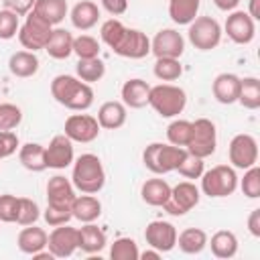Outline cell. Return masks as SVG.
I'll use <instances>...</instances> for the list:
<instances>
[{"label": "cell", "mask_w": 260, "mask_h": 260, "mask_svg": "<svg viewBox=\"0 0 260 260\" xmlns=\"http://www.w3.org/2000/svg\"><path fill=\"white\" fill-rule=\"evenodd\" d=\"M45 51L53 59H67L73 53V35L67 28H53L49 43L45 45Z\"/></svg>", "instance_id": "obj_28"}, {"label": "cell", "mask_w": 260, "mask_h": 260, "mask_svg": "<svg viewBox=\"0 0 260 260\" xmlns=\"http://www.w3.org/2000/svg\"><path fill=\"white\" fill-rule=\"evenodd\" d=\"M32 260H53V254H51L49 250H47V252H45V250H39V252L32 254Z\"/></svg>", "instance_id": "obj_55"}, {"label": "cell", "mask_w": 260, "mask_h": 260, "mask_svg": "<svg viewBox=\"0 0 260 260\" xmlns=\"http://www.w3.org/2000/svg\"><path fill=\"white\" fill-rule=\"evenodd\" d=\"M51 32H53V24H49L45 18H41L39 14H35L30 10L18 28V41L26 51L37 53V51L45 49Z\"/></svg>", "instance_id": "obj_7"}, {"label": "cell", "mask_w": 260, "mask_h": 260, "mask_svg": "<svg viewBox=\"0 0 260 260\" xmlns=\"http://www.w3.org/2000/svg\"><path fill=\"white\" fill-rule=\"evenodd\" d=\"M185 156H187V148L175 144H162V142H150L142 150V162L154 175H167L171 171H177V167L183 162Z\"/></svg>", "instance_id": "obj_3"}, {"label": "cell", "mask_w": 260, "mask_h": 260, "mask_svg": "<svg viewBox=\"0 0 260 260\" xmlns=\"http://www.w3.org/2000/svg\"><path fill=\"white\" fill-rule=\"evenodd\" d=\"M201 0H169V16L175 24H189L199 12Z\"/></svg>", "instance_id": "obj_33"}, {"label": "cell", "mask_w": 260, "mask_h": 260, "mask_svg": "<svg viewBox=\"0 0 260 260\" xmlns=\"http://www.w3.org/2000/svg\"><path fill=\"white\" fill-rule=\"evenodd\" d=\"M39 57L32 51H16L8 59V69L14 77H32L39 71Z\"/></svg>", "instance_id": "obj_27"}, {"label": "cell", "mask_w": 260, "mask_h": 260, "mask_svg": "<svg viewBox=\"0 0 260 260\" xmlns=\"http://www.w3.org/2000/svg\"><path fill=\"white\" fill-rule=\"evenodd\" d=\"M211 91L213 98L223 104L230 106L234 102H238V91H240V77L236 73H219L213 83H211Z\"/></svg>", "instance_id": "obj_20"}, {"label": "cell", "mask_w": 260, "mask_h": 260, "mask_svg": "<svg viewBox=\"0 0 260 260\" xmlns=\"http://www.w3.org/2000/svg\"><path fill=\"white\" fill-rule=\"evenodd\" d=\"M63 134L69 136L73 142L87 144V142H93V140L100 136V124H98L95 116L81 114V112H79V114H71V116L65 120Z\"/></svg>", "instance_id": "obj_11"}, {"label": "cell", "mask_w": 260, "mask_h": 260, "mask_svg": "<svg viewBox=\"0 0 260 260\" xmlns=\"http://www.w3.org/2000/svg\"><path fill=\"white\" fill-rule=\"evenodd\" d=\"M18 213V197L4 193L0 195V221L4 223H14Z\"/></svg>", "instance_id": "obj_47"}, {"label": "cell", "mask_w": 260, "mask_h": 260, "mask_svg": "<svg viewBox=\"0 0 260 260\" xmlns=\"http://www.w3.org/2000/svg\"><path fill=\"white\" fill-rule=\"evenodd\" d=\"M215 146H217L215 124L209 118H197L195 122H191V140L185 146L187 152L199 158H207L215 152Z\"/></svg>", "instance_id": "obj_8"}, {"label": "cell", "mask_w": 260, "mask_h": 260, "mask_svg": "<svg viewBox=\"0 0 260 260\" xmlns=\"http://www.w3.org/2000/svg\"><path fill=\"white\" fill-rule=\"evenodd\" d=\"M238 102L246 110H258L260 108V81L258 77H240V91Z\"/></svg>", "instance_id": "obj_34"}, {"label": "cell", "mask_w": 260, "mask_h": 260, "mask_svg": "<svg viewBox=\"0 0 260 260\" xmlns=\"http://www.w3.org/2000/svg\"><path fill=\"white\" fill-rule=\"evenodd\" d=\"M18 148V136L12 130H0V160L14 154Z\"/></svg>", "instance_id": "obj_48"}, {"label": "cell", "mask_w": 260, "mask_h": 260, "mask_svg": "<svg viewBox=\"0 0 260 260\" xmlns=\"http://www.w3.org/2000/svg\"><path fill=\"white\" fill-rule=\"evenodd\" d=\"M187 26L189 43L199 51H211L221 41V24L211 16H195Z\"/></svg>", "instance_id": "obj_6"}, {"label": "cell", "mask_w": 260, "mask_h": 260, "mask_svg": "<svg viewBox=\"0 0 260 260\" xmlns=\"http://www.w3.org/2000/svg\"><path fill=\"white\" fill-rule=\"evenodd\" d=\"M47 248L53 254V258H69L77 250V228H71L69 223L55 225V230L47 238Z\"/></svg>", "instance_id": "obj_15"}, {"label": "cell", "mask_w": 260, "mask_h": 260, "mask_svg": "<svg viewBox=\"0 0 260 260\" xmlns=\"http://www.w3.org/2000/svg\"><path fill=\"white\" fill-rule=\"evenodd\" d=\"M71 183L81 193H89V195L100 193L106 185V171H104L100 156L91 152L77 156V160L73 162Z\"/></svg>", "instance_id": "obj_2"}, {"label": "cell", "mask_w": 260, "mask_h": 260, "mask_svg": "<svg viewBox=\"0 0 260 260\" xmlns=\"http://www.w3.org/2000/svg\"><path fill=\"white\" fill-rule=\"evenodd\" d=\"M69 18H71V24H73L77 30H89V28H93V26L98 24V20H100V8H98V4L91 2V0H81V2H77V4L71 8Z\"/></svg>", "instance_id": "obj_24"}, {"label": "cell", "mask_w": 260, "mask_h": 260, "mask_svg": "<svg viewBox=\"0 0 260 260\" xmlns=\"http://www.w3.org/2000/svg\"><path fill=\"white\" fill-rule=\"evenodd\" d=\"M205 171V165H203V158L187 152V156L183 158V162L177 167V173L185 179H199Z\"/></svg>", "instance_id": "obj_46"}, {"label": "cell", "mask_w": 260, "mask_h": 260, "mask_svg": "<svg viewBox=\"0 0 260 260\" xmlns=\"http://www.w3.org/2000/svg\"><path fill=\"white\" fill-rule=\"evenodd\" d=\"M248 230L254 238H260V209H252L250 217H248Z\"/></svg>", "instance_id": "obj_51"}, {"label": "cell", "mask_w": 260, "mask_h": 260, "mask_svg": "<svg viewBox=\"0 0 260 260\" xmlns=\"http://www.w3.org/2000/svg\"><path fill=\"white\" fill-rule=\"evenodd\" d=\"M71 213L81 223H91L102 215V201L89 193L75 195V199L71 201Z\"/></svg>", "instance_id": "obj_21"}, {"label": "cell", "mask_w": 260, "mask_h": 260, "mask_svg": "<svg viewBox=\"0 0 260 260\" xmlns=\"http://www.w3.org/2000/svg\"><path fill=\"white\" fill-rule=\"evenodd\" d=\"M122 104L126 108H132V110H140L148 104V95H150V85L140 79V77H134V79H128L124 85H122Z\"/></svg>", "instance_id": "obj_19"}, {"label": "cell", "mask_w": 260, "mask_h": 260, "mask_svg": "<svg viewBox=\"0 0 260 260\" xmlns=\"http://www.w3.org/2000/svg\"><path fill=\"white\" fill-rule=\"evenodd\" d=\"M148 106L160 116V118H175L179 116L187 106V93L183 87L173 83H158L150 87Z\"/></svg>", "instance_id": "obj_4"}, {"label": "cell", "mask_w": 260, "mask_h": 260, "mask_svg": "<svg viewBox=\"0 0 260 260\" xmlns=\"http://www.w3.org/2000/svg\"><path fill=\"white\" fill-rule=\"evenodd\" d=\"M199 189L195 187V183L191 181H181L177 183L175 187H171V195L169 199L165 201L162 209L169 213V215H175V217H181L185 213H189L197 203H199Z\"/></svg>", "instance_id": "obj_9"}, {"label": "cell", "mask_w": 260, "mask_h": 260, "mask_svg": "<svg viewBox=\"0 0 260 260\" xmlns=\"http://www.w3.org/2000/svg\"><path fill=\"white\" fill-rule=\"evenodd\" d=\"M240 189L248 199L260 197V169H258V165H252L250 169H246V173L240 181Z\"/></svg>", "instance_id": "obj_42"}, {"label": "cell", "mask_w": 260, "mask_h": 260, "mask_svg": "<svg viewBox=\"0 0 260 260\" xmlns=\"http://www.w3.org/2000/svg\"><path fill=\"white\" fill-rule=\"evenodd\" d=\"M75 73L81 81L85 83H95L100 81L104 75H106V65L100 57H93V59H79L77 65H75Z\"/></svg>", "instance_id": "obj_35"}, {"label": "cell", "mask_w": 260, "mask_h": 260, "mask_svg": "<svg viewBox=\"0 0 260 260\" xmlns=\"http://www.w3.org/2000/svg\"><path fill=\"white\" fill-rule=\"evenodd\" d=\"M207 244L211 246V254L215 258L228 260V258H234L238 254V238L234 232L219 230L211 236V240H207Z\"/></svg>", "instance_id": "obj_29"}, {"label": "cell", "mask_w": 260, "mask_h": 260, "mask_svg": "<svg viewBox=\"0 0 260 260\" xmlns=\"http://www.w3.org/2000/svg\"><path fill=\"white\" fill-rule=\"evenodd\" d=\"M228 156L234 169H250L258 162V142L252 134H236L228 146Z\"/></svg>", "instance_id": "obj_10"}, {"label": "cell", "mask_w": 260, "mask_h": 260, "mask_svg": "<svg viewBox=\"0 0 260 260\" xmlns=\"http://www.w3.org/2000/svg\"><path fill=\"white\" fill-rule=\"evenodd\" d=\"M106 244H108V238H106L104 230L98 228L93 221L77 228V250H81L85 254H98L106 248Z\"/></svg>", "instance_id": "obj_18"}, {"label": "cell", "mask_w": 260, "mask_h": 260, "mask_svg": "<svg viewBox=\"0 0 260 260\" xmlns=\"http://www.w3.org/2000/svg\"><path fill=\"white\" fill-rule=\"evenodd\" d=\"M100 41L91 35H79V37H73V53L79 57V59H93V57H100Z\"/></svg>", "instance_id": "obj_39"}, {"label": "cell", "mask_w": 260, "mask_h": 260, "mask_svg": "<svg viewBox=\"0 0 260 260\" xmlns=\"http://www.w3.org/2000/svg\"><path fill=\"white\" fill-rule=\"evenodd\" d=\"M177 246L185 254H199L207 246V234L201 228H187L177 234Z\"/></svg>", "instance_id": "obj_32"}, {"label": "cell", "mask_w": 260, "mask_h": 260, "mask_svg": "<svg viewBox=\"0 0 260 260\" xmlns=\"http://www.w3.org/2000/svg\"><path fill=\"white\" fill-rule=\"evenodd\" d=\"M144 240L150 248L162 252H171L177 246V228L171 221H162V219H154L146 225L144 230Z\"/></svg>", "instance_id": "obj_14"}, {"label": "cell", "mask_w": 260, "mask_h": 260, "mask_svg": "<svg viewBox=\"0 0 260 260\" xmlns=\"http://www.w3.org/2000/svg\"><path fill=\"white\" fill-rule=\"evenodd\" d=\"M41 217V209L37 205V201L28 199V197H18V213H16V221L18 225H32L37 223V219Z\"/></svg>", "instance_id": "obj_40"}, {"label": "cell", "mask_w": 260, "mask_h": 260, "mask_svg": "<svg viewBox=\"0 0 260 260\" xmlns=\"http://www.w3.org/2000/svg\"><path fill=\"white\" fill-rule=\"evenodd\" d=\"M2 2H4V8H8V10L16 12L18 16H22V14H28L32 10L37 0H2Z\"/></svg>", "instance_id": "obj_49"}, {"label": "cell", "mask_w": 260, "mask_h": 260, "mask_svg": "<svg viewBox=\"0 0 260 260\" xmlns=\"http://www.w3.org/2000/svg\"><path fill=\"white\" fill-rule=\"evenodd\" d=\"M73 140L65 134H57L51 138L49 146H45V160H47V169H67L73 162Z\"/></svg>", "instance_id": "obj_17"}, {"label": "cell", "mask_w": 260, "mask_h": 260, "mask_svg": "<svg viewBox=\"0 0 260 260\" xmlns=\"http://www.w3.org/2000/svg\"><path fill=\"white\" fill-rule=\"evenodd\" d=\"M150 53L156 59H160V57L181 59V55L185 53V39L175 28H162L150 41Z\"/></svg>", "instance_id": "obj_13"}, {"label": "cell", "mask_w": 260, "mask_h": 260, "mask_svg": "<svg viewBox=\"0 0 260 260\" xmlns=\"http://www.w3.org/2000/svg\"><path fill=\"white\" fill-rule=\"evenodd\" d=\"M138 256H140V250L132 238H118L110 246L112 260H138Z\"/></svg>", "instance_id": "obj_38"}, {"label": "cell", "mask_w": 260, "mask_h": 260, "mask_svg": "<svg viewBox=\"0 0 260 260\" xmlns=\"http://www.w3.org/2000/svg\"><path fill=\"white\" fill-rule=\"evenodd\" d=\"M213 4H215L219 10H223V12H232V10H236V6L240 4V0H213Z\"/></svg>", "instance_id": "obj_52"}, {"label": "cell", "mask_w": 260, "mask_h": 260, "mask_svg": "<svg viewBox=\"0 0 260 260\" xmlns=\"http://www.w3.org/2000/svg\"><path fill=\"white\" fill-rule=\"evenodd\" d=\"M201 179V191L207 197H228L238 189V175L234 167L228 165H215L209 171H203Z\"/></svg>", "instance_id": "obj_5"}, {"label": "cell", "mask_w": 260, "mask_h": 260, "mask_svg": "<svg viewBox=\"0 0 260 260\" xmlns=\"http://www.w3.org/2000/svg\"><path fill=\"white\" fill-rule=\"evenodd\" d=\"M102 6L108 14L112 16H120L128 10V0H102Z\"/></svg>", "instance_id": "obj_50"}, {"label": "cell", "mask_w": 260, "mask_h": 260, "mask_svg": "<svg viewBox=\"0 0 260 260\" xmlns=\"http://www.w3.org/2000/svg\"><path fill=\"white\" fill-rule=\"evenodd\" d=\"M51 95L55 98L57 104L65 106L67 110L73 112H85L93 104V89L89 83L81 81L79 77L73 75H57L51 81Z\"/></svg>", "instance_id": "obj_1"}, {"label": "cell", "mask_w": 260, "mask_h": 260, "mask_svg": "<svg viewBox=\"0 0 260 260\" xmlns=\"http://www.w3.org/2000/svg\"><path fill=\"white\" fill-rule=\"evenodd\" d=\"M18 28H20V20H18V14L8 10V8H2L0 10V39L2 41H10L18 35Z\"/></svg>", "instance_id": "obj_44"}, {"label": "cell", "mask_w": 260, "mask_h": 260, "mask_svg": "<svg viewBox=\"0 0 260 260\" xmlns=\"http://www.w3.org/2000/svg\"><path fill=\"white\" fill-rule=\"evenodd\" d=\"M223 28L236 45H248L256 37V20L244 10H232L225 18Z\"/></svg>", "instance_id": "obj_12"}, {"label": "cell", "mask_w": 260, "mask_h": 260, "mask_svg": "<svg viewBox=\"0 0 260 260\" xmlns=\"http://www.w3.org/2000/svg\"><path fill=\"white\" fill-rule=\"evenodd\" d=\"M32 12L45 18L49 24L57 26L65 20L69 8H67V0H37L32 6Z\"/></svg>", "instance_id": "obj_30"}, {"label": "cell", "mask_w": 260, "mask_h": 260, "mask_svg": "<svg viewBox=\"0 0 260 260\" xmlns=\"http://www.w3.org/2000/svg\"><path fill=\"white\" fill-rule=\"evenodd\" d=\"M47 232L43 228H37L35 223L32 225H24L16 238V246L22 254H28L32 256L35 252L39 250H45L47 248Z\"/></svg>", "instance_id": "obj_25"}, {"label": "cell", "mask_w": 260, "mask_h": 260, "mask_svg": "<svg viewBox=\"0 0 260 260\" xmlns=\"http://www.w3.org/2000/svg\"><path fill=\"white\" fill-rule=\"evenodd\" d=\"M167 140H169V144L185 148L191 140V122L189 120H179V118L173 120L167 126Z\"/></svg>", "instance_id": "obj_37"}, {"label": "cell", "mask_w": 260, "mask_h": 260, "mask_svg": "<svg viewBox=\"0 0 260 260\" xmlns=\"http://www.w3.org/2000/svg\"><path fill=\"white\" fill-rule=\"evenodd\" d=\"M22 122V110L16 104H0V130H14Z\"/></svg>", "instance_id": "obj_45"}, {"label": "cell", "mask_w": 260, "mask_h": 260, "mask_svg": "<svg viewBox=\"0 0 260 260\" xmlns=\"http://www.w3.org/2000/svg\"><path fill=\"white\" fill-rule=\"evenodd\" d=\"M126 106L122 102H104L98 110V124L100 128H106V130H118L126 124Z\"/></svg>", "instance_id": "obj_22"}, {"label": "cell", "mask_w": 260, "mask_h": 260, "mask_svg": "<svg viewBox=\"0 0 260 260\" xmlns=\"http://www.w3.org/2000/svg\"><path fill=\"white\" fill-rule=\"evenodd\" d=\"M73 199H75V187L67 177L55 175V177L49 179V183H47V203L71 205Z\"/></svg>", "instance_id": "obj_23"}, {"label": "cell", "mask_w": 260, "mask_h": 260, "mask_svg": "<svg viewBox=\"0 0 260 260\" xmlns=\"http://www.w3.org/2000/svg\"><path fill=\"white\" fill-rule=\"evenodd\" d=\"M18 160L20 165L30 171V173H41L47 169V160H45V146L39 142H26L24 146H20L18 150Z\"/></svg>", "instance_id": "obj_31"}, {"label": "cell", "mask_w": 260, "mask_h": 260, "mask_svg": "<svg viewBox=\"0 0 260 260\" xmlns=\"http://www.w3.org/2000/svg\"><path fill=\"white\" fill-rule=\"evenodd\" d=\"M124 32H126V26H124L118 18H110V20H106V22L102 24V28H100V37H102V41H104L110 49H114V47L122 41Z\"/></svg>", "instance_id": "obj_41"}, {"label": "cell", "mask_w": 260, "mask_h": 260, "mask_svg": "<svg viewBox=\"0 0 260 260\" xmlns=\"http://www.w3.org/2000/svg\"><path fill=\"white\" fill-rule=\"evenodd\" d=\"M43 217H45V221H47L51 228L69 223V221L73 219L71 205H55V203H47V209L43 211Z\"/></svg>", "instance_id": "obj_43"}, {"label": "cell", "mask_w": 260, "mask_h": 260, "mask_svg": "<svg viewBox=\"0 0 260 260\" xmlns=\"http://www.w3.org/2000/svg\"><path fill=\"white\" fill-rule=\"evenodd\" d=\"M171 195V185L165 181V179H146L140 187V197L146 205H152V207H162L165 201L169 199Z\"/></svg>", "instance_id": "obj_26"}, {"label": "cell", "mask_w": 260, "mask_h": 260, "mask_svg": "<svg viewBox=\"0 0 260 260\" xmlns=\"http://www.w3.org/2000/svg\"><path fill=\"white\" fill-rule=\"evenodd\" d=\"M154 77L160 79V81H177L181 75H183V65L179 59H173V57H160L154 61Z\"/></svg>", "instance_id": "obj_36"}, {"label": "cell", "mask_w": 260, "mask_h": 260, "mask_svg": "<svg viewBox=\"0 0 260 260\" xmlns=\"http://www.w3.org/2000/svg\"><path fill=\"white\" fill-rule=\"evenodd\" d=\"M248 14H250L254 20L260 18V0H250V4H248Z\"/></svg>", "instance_id": "obj_53"}, {"label": "cell", "mask_w": 260, "mask_h": 260, "mask_svg": "<svg viewBox=\"0 0 260 260\" xmlns=\"http://www.w3.org/2000/svg\"><path fill=\"white\" fill-rule=\"evenodd\" d=\"M138 258H142V260H158V258H160V252L148 246V250L140 252V256H138Z\"/></svg>", "instance_id": "obj_54"}, {"label": "cell", "mask_w": 260, "mask_h": 260, "mask_svg": "<svg viewBox=\"0 0 260 260\" xmlns=\"http://www.w3.org/2000/svg\"><path fill=\"white\" fill-rule=\"evenodd\" d=\"M112 51L124 59H144L150 53V39L138 28H126L122 41Z\"/></svg>", "instance_id": "obj_16"}]
</instances>
